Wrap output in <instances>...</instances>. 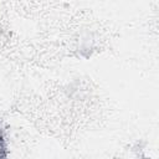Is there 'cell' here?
<instances>
[{
  "instance_id": "6da1fadb",
  "label": "cell",
  "mask_w": 159,
  "mask_h": 159,
  "mask_svg": "<svg viewBox=\"0 0 159 159\" xmlns=\"http://www.w3.org/2000/svg\"><path fill=\"white\" fill-rule=\"evenodd\" d=\"M4 142H2V138H1V134H0V158L1 157H5V152H4Z\"/></svg>"
}]
</instances>
